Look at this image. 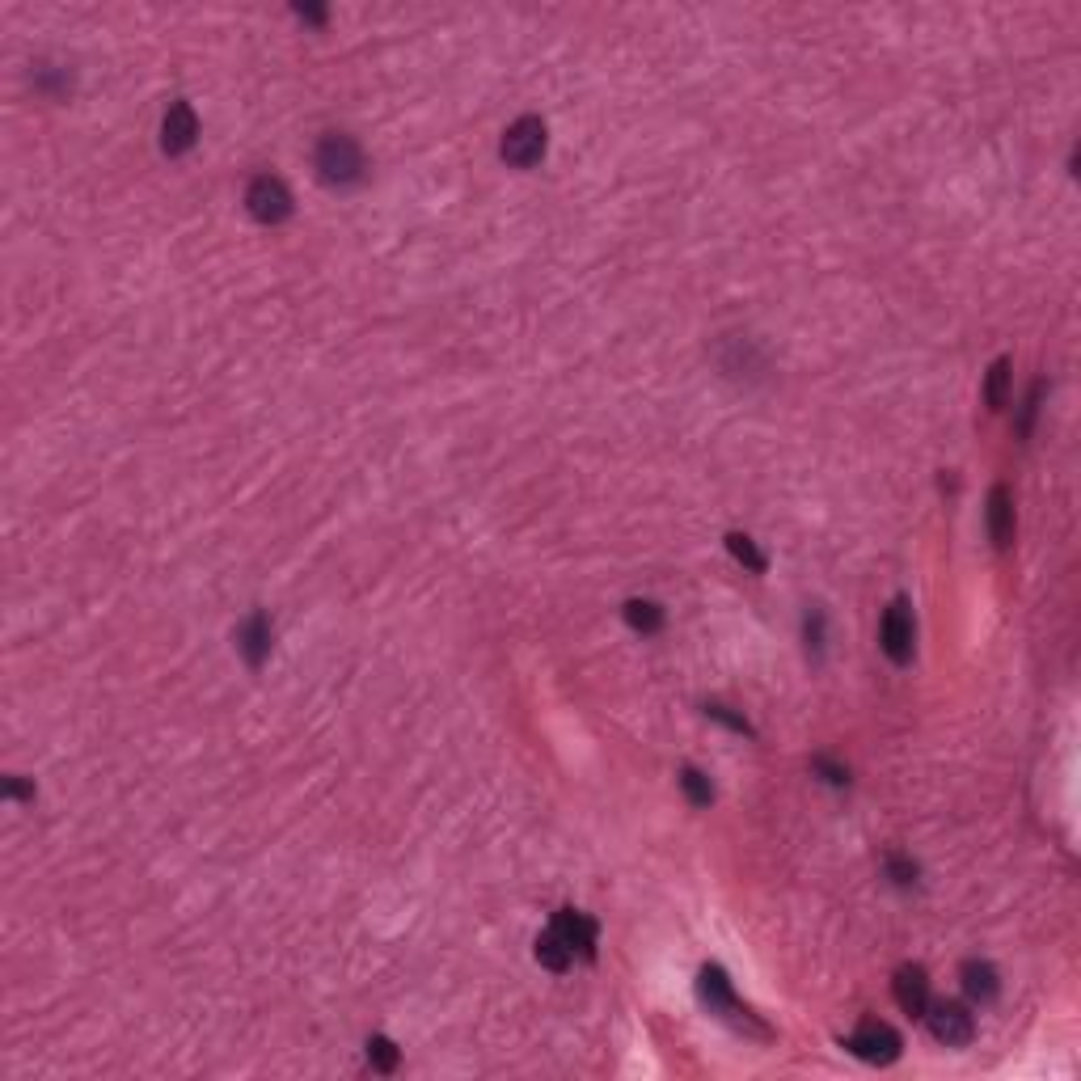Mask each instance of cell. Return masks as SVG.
<instances>
[{
  "label": "cell",
  "mask_w": 1081,
  "mask_h": 1081,
  "mask_svg": "<svg viewBox=\"0 0 1081 1081\" xmlns=\"http://www.w3.org/2000/svg\"><path fill=\"white\" fill-rule=\"evenodd\" d=\"M697 997H701V1005H706L710 1014L735 1022L739 1031H748V1035H756V1039H769V1027H765V1022L756 1018L748 1005L731 993V980H727L723 967H714V963H710V967H701V976H697Z\"/></svg>",
  "instance_id": "obj_1"
},
{
  "label": "cell",
  "mask_w": 1081,
  "mask_h": 1081,
  "mask_svg": "<svg viewBox=\"0 0 1081 1081\" xmlns=\"http://www.w3.org/2000/svg\"><path fill=\"white\" fill-rule=\"evenodd\" d=\"M313 165H317V178L326 182V186H355L359 178H364V148H359L347 131H330V136H321L317 144V153H313Z\"/></svg>",
  "instance_id": "obj_2"
},
{
  "label": "cell",
  "mask_w": 1081,
  "mask_h": 1081,
  "mask_svg": "<svg viewBox=\"0 0 1081 1081\" xmlns=\"http://www.w3.org/2000/svg\"><path fill=\"white\" fill-rule=\"evenodd\" d=\"M245 212H250L258 224H279L292 216V191L283 186V178L275 174H258L250 186H245Z\"/></svg>",
  "instance_id": "obj_3"
},
{
  "label": "cell",
  "mask_w": 1081,
  "mask_h": 1081,
  "mask_svg": "<svg viewBox=\"0 0 1081 1081\" xmlns=\"http://www.w3.org/2000/svg\"><path fill=\"white\" fill-rule=\"evenodd\" d=\"M503 161L507 165H516V169H528V165H537L545 157V123L537 115H524L516 119L507 131H503Z\"/></svg>",
  "instance_id": "obj_4"
},
{
  "label": "cell",
  "mask_w": 1081,
  "mask_h": 1081,
  "mask_svg": "<svg viewBox=\"0 0 1081 1081\" xmlns=\"http://www.w3.org/2000/svg\"><path fill=\"white\" fill-rule=\"evenodd\" d=\"M845 1048L858 1056V1060H870V1065H891V1060L900 1056V1035L887 1027V1022H875V1018H866L858 1031H853L849 1039H845Z\"/></svg>",
  "instance_id": "obj_5"
},
{
  "label": "cell",
  "mask_w": 1081,
  "mask_h": 1081,
  "mask_svg": "<svg viewBox=\"0 0 1081 1081\" xmlns=\"http://www.w3.org/2000/svg\"><path fill=\"white\" fill-rule=\"evenodd\" d=\"M879 642L891 663H908L913 659V642H917V625H913V609L908 600H896L891 609L883 613V630H879Z\"/></svg>",
  "instance_id": "obj_6"
},
{
  "label": "cell",
  "mask_w": 1081,
  "mask_h": 1081,
  "mask_svg": "<svg viewBox=\"0 0 1081 1081\" xmlns=\"http://www.w3.org/2000/svg\"><path fill=\"white\" fill-rule=\"evenodd\" d=\"M925 1010H929V1031H934L938 1043H946V1048H963V1043H972L976 1018L967 1014L959 1001H938V1005H925Z\"/></svg>",
  "instance_id": "obj_7"
},
{
  "label": "cell",
  "mask_w": 1081,
  "mask_h": 1081,
  "mask_svg": "<svg viewBox=\"0 0 1081 1081\" xmlns=\"http://www.w3.org/2000/svg\"><path fill=\"white\" fill-rule=\"evenodd\" d=\"M195 136H199V119H195V110L186 106V102H174L165 110V123H161V148L169 157H178V153H186V148L195 144Z\"/></svg>",
  "instance_id": "obj_8"
},
{
  "label": "cell",
  "mask_w": 1081,
  "mask_h": 1081,
  "mask_svg": "<svg viewBox=\"0 0 1081 1081\" xmlns=\"http://www.w3.org/2000/svg\"><path fill=\"white\" fill-rule=\"evenodd\" d=\"M237 651L245 655L250 668H262V659L271 655V621H267V613H250L237 625Z\"/></svg>",
  "instance_id": "obj_9"
},
{
  "label": "cell",
  "mask_w": 1081,
  "mask_h": 1081,
  "mask_svg": "<svg viewBox=\"0 0 1081 1081\" xmlns=\"http://www.w3.org/2000/svg\"><path fill=\"white\" fill-rule=\"evenodd\" d=\"M554 929L571 942V951L583 955V959H592L596 955V921L592 917H583L575 913V908H562V913L554 917Z\"/></svg>",
  "instance_id": "obj_10"
},
{
  "label": "cell",
  "mask_w": 1081,
  "mask_h": 1081,
  "mask_svg": "<svg viewBox=\"0 0 1081 1081\" xmlns=\"http://www.w3.org/2000/svg\"><path fill=\"white\" fill-rule=\"evenodd\" d=\"M896 1001H900V1010L904 1014H925V1005H929V980H925V967L917 963H908L896 972Z\"/></svg>",
  "instance_id": "obj_11"
},
{
  "label": "cell",
  "mask_w": 1081,
  "mask_h": 1081,
  "mask_svg": "<svg viewBox=\"0 0 1081 1081\" xmlns=\"http://www.w3.org/2000/svg\"><path fill=\"white\" fill-rule=\"evenodd\" d=\"M989 537L997 549L1014 545V499L1005 486H993V495H989Z\"/></svg>",
  "instance_id": "obj_12"
},
{
  "label": "cell",
  "mask_w": 1081,
  "mask_h": 1081,
  "mask_svg": "<svg viewBox=\"0 0 1081 1081\" xmlns=\"http://www.w3.org/2000/svg\"><path fill=\"white\" fill-rule=\"evenodd\" d=\"M959 976H963V989H967V997H976V1001H993V997L1001 993L997 967H993V963H984V959H967Z\"/></svg>",
  "instance_id": "obj_13"
},
{
  "label": "cell",
  "mask_w": 1081,
  "mask_h": 1081,
  "mask_svg": "<svg viewBox=\"0 0 1081 1081\" xmlns=\"http://www.w3.org/2000/svg\"><path fill=\"white\" fill-rule=\"evenodd\" d=\"M537 959L549 967V972H566V967L575 963V951H571V942H566V938L558 934V929L549 925L545 934L537 938Z\"/></svg>",
  "instance_id": "obj_14"
},
{
  "label": "cell",
  "mask_w": 1081,
  "mask_h": 1081,
  "mask_svg": "<svg viewBox=\"0 0 1081 1081\" xmlns=\"http://www.w3.org/2000/svg\"><path fill=\"white\" fill-rule=\"evenodd\" d=\"M625 621H630L638 634H659L663 630V609L655 600H630L625 604Z\"/></svg>",
  "instance_id": "obj_15"
},
{
  "label": "cell",
  "mask_w": 1081,
  "mask_h": 1081,
  "mask_svg": "<svg viewBox=\"0 0 1081 1081\" xmlns=\"http://www.w3.org/2000/svg\"><path fill=\"white\" fill-rule=\"evenodd\" d=\"M1005 397H1010V359H997L989 368V381H984V402H989V410H1001Z\"/></svg>",
  "instance_id": "obj_16"
},
{
  "label": "cell",
  "mask_w": 1081,
  "mask_h": 1081,
  "mask_svg": "<svg viewBox=\"0 0 1081 1081\" xmlns=\"http://www.w3.org/2000/svg\"><path fill=\"white\" fill-rule=\"evenodd\" d=\"M680 790L689 794V803H693V807H710V803H714V786H710V777L701 773V769H693V765L680 769Z\"/></svg>",
  "instance_id": "obj_17"
},
{
  "label": "cell",
  "mask_w": 1081,
  "mask_h": 1081,
  "mask_svg": "<svg viewBox=\"0 0 1081 1081\" xmlns=\"http://www.w3.org/2000/svg\"><path fill=\"white\" fill-rule=\"evenodd\" d=\"M368 1065H372L376 1073H393V1069H397V1048H393V1039H385V1035H372V1039H368Z\"/></svg>",
  "instance_id": "obj_18"
},
{
  "label": "cell",
  "mask_w": 1081,
  "mask_h": 1081,
  "mask_svg": "<svg viewBox=\"0 0 1081 1081\" xmlns=\"http://www.w3.org/2000/svg\"><path fill=\"white\" fill-rule=\"evenodd\" d=\"M727 549H731V554H735L739 562L748 566V571H765V554L752 545V537H744V533H731V537H727Z\"/></svg>",
  "instance_id": "obj_19"
},
{
  "label": "cell",
  "mask_w": 1081,
  "mask_h": 1081,
  "mask_svg": "<svg viewBox=\"0 0 1081 1081\" xmlns=\"http://www.w3.org/2000/svg\"><path fill=\"white\" fill-rule=\"evenodd\" d=\"M883 870H887V879L896 883V887H913L917 875H921L917 862H913V858H900V853H891V858L883 862Z\"/></svg>",
  "instance_id": "obj_20"
},
{
  "label": "cell",
  "mask_w": 1081,
  "mask_h": 1081,
  "mask_svg": "<svg viewBox=\"0 0 1081 1081\" xmlns=\"http://www.w3.org/2000/svg\"><path fill=\"white\" fill-rule=\"evenodd\" d=\"M706 714H710V718H718V723H727V727H731V731H739V735H752L748 718L731 714V706H718V701H710V706H706Z\"/></svg>",
  "instance_id": "obj_21"
},
{
  "label": "cell",
  "mask_w": 1081,
  "mask_h": 1081,
  "mask_svg": "<svg viewBox=\"0 0 1081 1081\" xmlns=\"http://www.w3.org/2000/svg\"><path fill=\"white\" fill-rule=\"evenodd\" d=\"M1039 397H1043V381H1039V385H1031L1027 402H1022V423H1018V435H1031V419L1039 414Z\"/></svg>",
  "instance_id": "obj_22"
},
{
  "label": "cell",
  "mask_w": 1081,
  "mask_h": 1081,
  "mask_svg": "<svg viewBox=\"0 0 1081 1081\" xmlns=\"http://www.w3.org/2000/svg\"><path fill=\"white\" fill-rule=\"evenodd\" d=\"M811 769H815V773H824V782H832V786H845V782H849V773H845L841 765H832L828 756H815Z\"/></svg>",
  "instance_id": "obj_23"
},
{
  "label": "cell",
  "mask_w": 1081,
  "mask_h": 1081,
  "mask_svg": "<svg viewBox=\"0 0 1081 1081\" xmlns=\"http://www.w3.org/2000/svg\"><path fill=\"white\" fill-rule=\"evenodd\" d=\"M807 647L820 655V647H824V613H811L807 617Z\"/></svg>",
  "instance_id": "obj_24"
},
{
  "label": "cell",
  "mask_w": 1081,
  "mask_h": 1081,
  "mask_svg": "<svg viewBox=\"0 0 1081 1081\" xmlns=\"http://www.w3.org/2000/svg\"><path fill=\"white\" fill-rule=\"evenodd\" d=\"M5 794H9V799H34V790H30V786H22V782H9V786H5Z\"/></svg>",
  "instance_id": "obj_25"
},
{
  "label": "cell",
  "mask_w": 1081,
  "mask_h": 1081,
  "mask_svg": "<svg viewBox=\"0 0 1081 1081\" xmlns=\"http://www.w3.org/2000/svg\"><path fill=\"white\" fill-rule=\"evenodd\" d=\"M296 13L305 17V22H326V13H321V9H296Z\"/></svg>",
  "instance_id": "obj_26"
}]
</instances>
